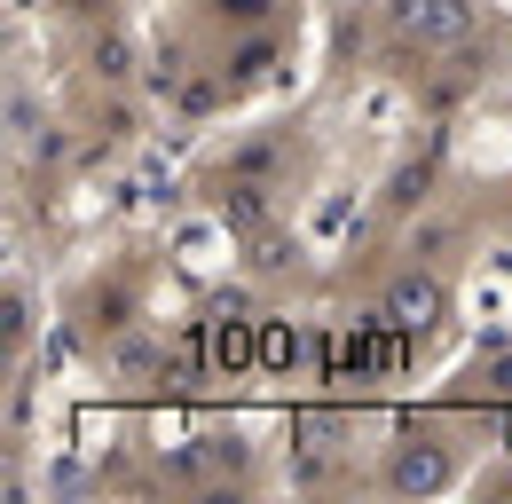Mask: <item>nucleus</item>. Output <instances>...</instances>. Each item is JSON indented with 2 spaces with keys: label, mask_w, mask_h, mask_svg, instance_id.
<instances>
[{
  "label": "nucleus",
  "mask_w": 512,
  "mask_h": 504,
  "mask_svg": "<svg viewBox=\"0 0 512 504\" xmlns=\"http://www.w3.org/2000/svg\"><path fill=\"white\" fill-rule=\"evenodd\" d=\"M465 481V449L442 434H426V426H402V434L386 441L379 457V489L386 497H449Z\"/></svg>",
  "instance_id": "obj_1"
},
{
  "label": "nucleus",
  "mask_w": 512,
  "mask_h": 504,
  "mask_svg": "<svg viewBox=\"0 0 512 504\" xmlns=\"http://www.w3.org/2000/svg\"><path fill=\"white\" fill-rule=\"evenodd\" d=\"M379 323L394 339H426V331H442L449 323V276L434 260H402L394 276L379 284Z\"/></svg>",
  "instance_id": "obj_2"
},
{
  "label": "nucleus",
  "mask_w": 512,
  "mask_h": 504,
  "mask_svg": "<svg viewBox=\"0 0 512 504\" xmlns=\"http://www.w3.org/2000/svg\"><path fill=\"white\" fill-rule=\"evenodd\" d=\"M386 24H394V40L449 56V48H465L481 32V8L473 0H386Z\"/></svg>",
  "instance_id": "obj_3"
},
{
  "label": "nucleus",
  "mask_w": 512,
  "mask_h": 504,
  "mask_svg": "<svg viewBox=\"0 0 512 504\" xmlns=\"http://www.w3.org/2000/svg\"><path fill=\"white\" fill-rule=\"evenodd\" d=\"M284 158H292V134H253V142H237L229 158H213V174H221V182L284 189Z\"/></svg>",
  "instance_id": "obj_4"
},
{
  "label": "nucleus",
  "mask_w": 512,
  "mask_h": 504,
  "mask_svg": "<svg viewBox=\"0 0 512 504\" xmlns=\"http://www.w3.org/2000/svg\"><path fill=\"white\" fill-rule=\"evenodd\" d=\"M394 221H418L426 205H434V150H418V158H402L394 174H386V197H379Z\"/></svg>",
  "instance_id": "obj_5"
},
{
  "label": "nucleus",
  "mask_w": 512,
  "mask_h": 504,
  "mask_svg": "<svg viewBox=\"0 0 512 504\" xmlns=\"http://www.w3.org/2000/svg\"><path fill=\"white\" fill-rule=\"evenodd\" d=\"M276 56H284V32H276V24H260L253 40H237V48L221 56V87H229V79H260Z\"/></svg>",
  "instance_id": "obj_6"
},
{
  "label": "nucleus",
  "mask_w": 512,
  "mask_h": 504,
  "mask_svg": "<svg viewBox=\"0 0 512 504\" xmlns=\"http://www.w3.org/2000/svg\"><path fill=\"white\" fill-rule=\"evenodd\" d=\"M465 394L473 402H512V347H489L465 363Z\"/></svg>",
  "instance_id": "obj_7"
},
{
  "label": "nucleus",
  "mask_w": 512,
  "mask_h": 504,
  "mask_svg": "<svg viewBox=\"0 0 512 504\" xmlns=\"http://www.w3.org/2000/svg\"><path fill=\"white\" fill-rule=\"evenodd\" d=\"M79 308H87V331L111 339V331H127V323H134V292H127V284H95Z\"/></svg>",
  "instance_id": "obj_8"
},
{
  "label": "nucleus",
  "mask_w": 512,
  "mask_h": 504,
  "mask_svg": "<svg viewBox=\"0 0 512 504\" xmlns=\"http://www.w3.org/2000/svg\"><path fill=\"white\" fill-rule=\"evenodd\" d=\"M87 71H95L103 87H127L134 79V48L119 40V32H95V40H87Z\"/></svg>",
  "instance_id": "obj_9"
},
{
  "label": "nucleus",
  "mask_w": 512,
  "mask_h": 504,
  "mask_svg": "<svg viewBox=\"0 0 512 504\" xmlns=\"http://www.w3.org/2000/svg\"><path fill=\"white\" fill-rule=\"evenodd\" d=\"M205 16H213V24H229V32H260V24H276V16H284V0H205Z\"/></svg>",
  "instance_id": "obj_10"
},
{
  "label": "nucleus",
  "mask_w": 512,
  "mask_h": 504,
  "mask_svg": "<svg viewBox=\"0 0 512 504\" xmlns=\"http://www.w3.org/2000/svg\"><path fill=\"white\" fill-rule=\"evenodd\" d=\"M449 245H457V221H442V213H418V221H410V260H434V268H442Z\"/></svg>",
  "instance_id": "obj_11"
},
{
  "label": "nucleus",
  "mask_w": 512,
  "mask_h": 504,
  "mask_svg": "<svg viewBox=\"0 0 512 504\" xmlns=\"http://www.w3.org/2000/svg\"><path fill=\"white\" fill-rule=\"evenodd\" d=\"M24 339H32V300L24 284H8V355H24Z\"/></svg>",
  "instance_id": "obj_12"
},
{
  "label": "nucleus",
  "mask_w": 512,
  "mask_h": 504,
  "mask_svg": "<svg viewBox=\"0 0 512 504\" xmlns=\"http://www.w3.org/2000/svg\"><path fill=\"white\" fill-rule=\"evenodd\" d=\"M56 8H64V16H87V24H103V16H111V0H56Z\"/></svg>",
  "instance_id": "obj_13"
},
{
  "label": "nucleus",
  "mask_w": 512,
  "mask_h": 504,
  "mask_svg": "<svg viewBox=\"0 0 512 504\" xmlns=\"http://www.w3.org/2000/svg\"><path fill=\"white\" fill-rule=\"evenodd\" d=\"M489 497H512V457H505V473H497V481H489Z\"/></svg>",
  "instance_id": "obj_14"
},
{
  "label": "nucleus",
  "mask_w": 512,
  "mask_h": 504,
  "mask_svg": "<svg viewBox=\"0 0 512 504\" xmlns=\"http://www.w3.org/2000/svg\"><path fill=\"white\" fill-rule=\"evenodd\" d=\"M505 213H512V182H505Z\"/></svg>",
  "instance_id": "obj_15"
}]
</instances>
